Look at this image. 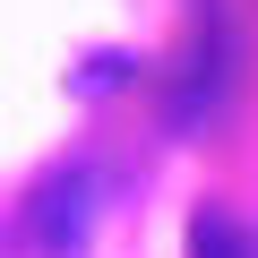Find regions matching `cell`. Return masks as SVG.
I'll list each match as a JSON object with an SVG mask.
<instances>
[{"mask_svg":"<svg viewBox=\"0 0 258 258\" xmlns=\"http://www.w3.org/2000/svg\"><path fill=\"white\" fill-rule=\"evenodd\" d=\"M86 224H95V172H86V164H60V172L35 189L26 232H35V249L69 258V249H86Z\"/></svg>","mask_w":258,"mask_h":258,"instance_id":"6da1fadb","label":"cell"},{"mask_svg":"<svg viewBox=\"0 0 258 258\" xmlns=\"http://www.w3.org/2000/svg\"><path fill=\"white\" fill-rule=\"evenodd\" d=\"M181 258H258V232H249L232 207H198V215H189Z\"/></svg>","mask_w":258,"mask_h":258,"instance_id":"7a4b0ae2","label":"cell"}]
</instances>
